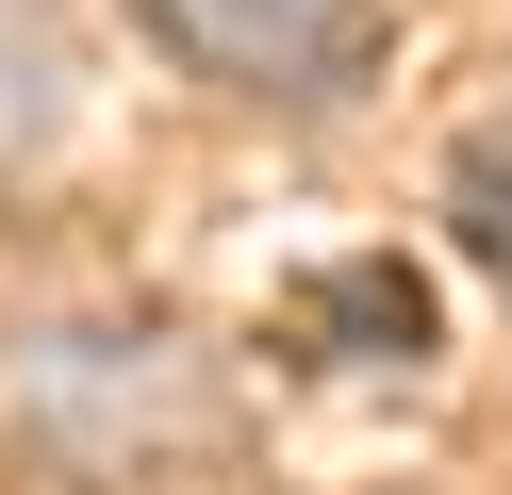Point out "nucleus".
<instances>
[{"label": "nucleus", "instance_id": "20e7f679", "mask_svg": "<svg viewBox=\"0 0 512 495\" xmlns=\"http://www.w3.org/2000/svg\"><path fill=\"white\" fill-rule=\"evenodd\" d=\"M67 116H83L67 17H50V0H0V182H34V165L67 149Z\"/></svg>", "mask_w": 512, "mask_h": 495}, {"label": "nucleus", "instance_id": "7ed1b4c3", "mask_svg": "<svg viewBox=\"0 0 512 495\" xmlns=\"http://www.w3.org/2000/svg\"><path fill=\"white\" fill-rule=\"evenodd\" d=\"M281 330H298L314 363H430V347H446L430 281H413L397 248H347V264H314V281L281 297Z\"/></svg>", "mask_w": 512, "mask_h": 495}, {"label": "nucleus", "instance_id": "f257e3e1", "mask_svg": "<svg viewBox=\"0 0 512 495\" xmlns=\"http://www.w3.org/2000/svg\"><path fill=\"white\" fill-rule=\"evenodd\" d=\"M0 446L67 495H133L232 446V396L166 314H34L0 347Z\"/></svg>", "mask_w": 512, "mask_h": 495}, {"label": "nucleus", "instance_id": "39448f33", "mask_svg": "<svg viewBox=\"0 0 512 495\" xmlns=\"http://www.w3.org/2000/svg\"><path fill=\"white\" fill-rule=\"evenodd\" d=\"M446 215H463L479 264H512V132H463L446 149Z\"/></svg>", "mask_w": 512, "mask_h": 495}, {"label": "nucleus", "instance_id": "f03ea898", "mask_svg": "<svg viewBox=\"0 0 512 495\" xmlns=\"http://www.w3.org/2000/svg\"><path fill=\"white\" fill-rule=\"evenodd\" d=\"M149 33H166L199 83L265 99V116H331L380 66V0H149Z\"/></svg>", "mask_w": 512, "mask_h": 495}]
</instances>
